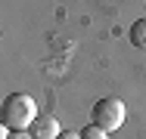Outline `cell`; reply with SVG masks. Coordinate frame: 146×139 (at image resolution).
Here are the masks:
<instances>
[{"instance_id": "3957f363", "label": "cell", "mask_w": 146, "mask_h": 139, "mask_svg": "<svg viewBox=\"0 0 146 139\" xmlns=\"http://www.w3.org/2000/svg\"><path fill=\"white\" fill-rule=\"evenodd\" d=\"M28 130H31L34 139H59V136H62V133H59V121L50 117V114H37Z\"/></svg>"}, {"instance_id": "277c9868", "label": "cell", "mask_w": 146, "mask_h": 139, "mask_svg": "<svg viewBox=\"0 0 146 139\" xmlns=\"http://www.w3.org/2000/svg\"><path fill=\"white\" fill-rule=\"evenodd\" d=\"M131 43H134L137 50H146V16L131 25Z\"/></svg>"}, {"instance_id": "5b68a950", "label": "cell", "mask_w": 146, "mask_h": 139, "mask_svg": "<svg viewBox=\"0 0 146 139\" xmlns=\"http://www.w3.org/2000/svg\"><path fill=\"white\" fill-rule=\"evenodd\" d=\"M81 139H109V136H106V130H103V127H96V124L90 121L87 127L81 130Z\"/></svg>"}, {"instance_id": "52a82bcc", "label": "cell", "mask_w": 146, "mask_h": 139, "mask_svg": "<svg viewBox=\"0 0 146 139\" xmlns=\"http://www.w3.org/2000/svg\"><path fill=\"white\" fill-rule=\"evenodd\" d=\"M59 139H81V133H62Z\"/></svg>"}, {"instance_id": "7a4b0ae2", "label": "cell", "mask_w": 146, "mask_h": 139, "mask_svg": "<svg viewBox=\"0 0 146 139\" xmlns=\"http://www.w3.org/2000/svg\"><path fill=\"white\" fill-rule=\"evenodd\" d=\"M93 124L103 127L106 133H109V130H118V127L124 124V102L115 99V96L100 99V102L93 105Z\"/></svg>"}, {"instance_id": "8992f818", "label": "cell", "mask_w": 146, "mask_h": 139, "mask_svg": "<svg viewBox=\"0 0 146 139\" xmlns=\"http://www.w3.org/2000/svg\"><path fill=\"white\" fill-rule=\"evenodd\" d=\"M6 139H34V136H31V133H25V130H19V133H9Z\"/></svg>"}, {"instance_id": "6da1fadb", "label": "cell", "mask_w": 146, "mask_h": 139, "mask_svg": "<svg viewBox=\"0 0 146 139\" xmlns=\"http://www.w3.org/2000/svg\"><path fill=\"white\" fill-rule=\"evenodd\" d=\"M34 117H37V105H34V99L28 93L6 96V102H3V127L19 133V130H25V127L34 124Z\"/></svg>"}]
</instances>
